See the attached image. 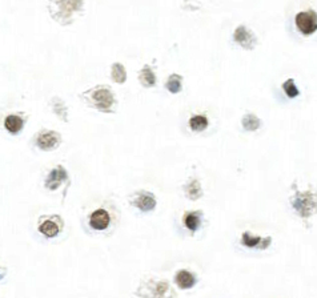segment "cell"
<instances>
[{
	"label": "cell",
	"instance_id": "8992f818",
	"mask_svg": "<svg viewBox=\"0 0 317 298\" xmlns=\"http://www.w3.org/2000/svg\"><path fill=\"white\" fill-rule=\"evenodd\" d=\"M64 230V221L59 215H46L37 220V232L44 239H55Z\"/></svg>",
	"mask_w": 317,
	"mask_h": 298
},
{
	"label": "cell",
	"instance_id": "ffe728a7",
	"mask_svg": "<svg viewBox=\"0 0 317 298\" xmlns=\"http://www.w3.org/2000/svg\"><path fill=\"white\" fill-rule=\"evenodd\" d=\"M111 76L115 83L123 84L127 79V72H125V68L121 66L120 63H115L112 66V71H111Z\"/></svg>",
	"mask_w": 317,
	"mask_h": 298
},
{
	"label": "cell",
	"instance_id": "9c48e42d",
	"mask_svg": "<svg viewBox=\"0 0 317 298\" xmlns=\"http://www.w3.org/2000/svg\"><path fill=\"white\" fill-rule=\"evenodd\" d=\"M297 28L304 33V35H312L317 30V15L314 11H307V12H300L296 16Z\"/></svg>",
	"mask_w": 317,
	"mask_h": 298
},
{
	"label": "cell",
	"instance_id": "603a6c76",
	"mask_svg": "<svg viewBox=\"0 0 317 298\" xmlns=\"http://www.w3.org/2000/svg\"><path fill=\"white\" fill-rule=\"evenodd\" d=\"M283 88L284 92L287 93V96L290 97V99L299 96V90H297L296 84H294V81L292 79H288L287 81L283 84Z\"/></svg>",
	"mask_w": 317,
	"mask_h": 298
},
{
	"label": "cell",
	"instance_id": "7402d4cb",
	"mask_svg": "<svg viewBox=\"0 0 317 298\" xmlns=\"http://www.w3.org/2000/svg\"><path fill=\"white\" fill-rule=\"evenodd\" d=\"M165 87L171 93H179L181 91V77L179 75H171Z\"/></svg>",
	"mask_w": 317,
	"mask_h": 298
},
{
	"label": "cell",
	"instance_id": "4fadbf2b",
	"mask_svg": "<svg viewBox=\"0 0 317 298\" xmlns=\"http://www.w3.org/2000/svg\"><path fill=\"white\" fill-rule=\"evenodd\" d=\"M64 181H68L67 172L64 171L63 166L59 165L56 166L54 171H51V173L47 176L46 181H44V185H46V188L47 189H51V190H52V189L59 188V185Z\"/></svg>",
	"mask_w": 317,
	"mask_h": 298
},
{
	"label": "cell",
	"instance_id": "ac0fdd59",
	"mask_svg": "<svg viewBox=\"0 0 317 298\" xmlns=\"http://www.w3.org/2000/svg\"><path fill=\"white\" fill-rule=\"evenodd\" d=\"M241 124H243L244 130L253 132V131H256V130H259V128H260L261 121H260V119L255 116V115H252V113H248V115H245V116L243 117V121H241Z\"/></svg>",
	"mask_w": 317,
	"mask_h": 298
},
{
	"label": "cell",
	"instance_id": "44dd1931",
	"mask_svg": "<svg viewBox=\"0 0 317 298\" xmlns=\"http://www.w3.org/2000/svg\"><path fill=\"white\" fill-rule=\"evenodd\" d=\"M52 110H54V112L56 113L57 116H59V119L64 120V121H67V107H66V104H64L63 100H60L59 97H55V99H52Z\"/></svg>",
	"mask_w": 317,
	"mask_h": 298
},
{
	"label": "cell",
	"instance_id": "ba28073f",
	"mask_svg": "<svg viewBox=\"0 0 317 298\" xmlns=\"http://www.w3.org/2000/svg\"><path fill=\"white\" fill-rule=\"evenodd\" d=\"M272 240L273 239L270 236L263 239L249 230H244L240 236V245L248 250H267L272 244Z\"/></svg>",
	"mask_w": 317,
	"mask_h": 298
},
{
	"label": "cell",
	"instance_id": "30bf717a",
	"mask_svg": "<svg viewBox=\"0 0 317 298\" xmlns=\"http://www.w3.org/2000/svg\"><path fill=\"white\" fill-rule=\"evenodd\" d=\"M61 141L60 135L54 131H41V132L37 133L36 139H35V143L43 151H52V149H56L59 146Z\"/></svg>",
	"mask_w": 317,
	"mask_h": 298
},
{
	"label": "cell",
	"instance_id": "3957f363",
	"mask_svg": "<svg viewBox=\"0 0 317 298\" xmlns=\"http://www.w3.org/2000/svg\"><path fill=\"white\" fill-rule=\"evenodd\" d=\"M81 97H83L91 107H94V108L101 111V112H111L112 107L115 105L114 93L111 92L108 87L104 86L95 87L92 90L83 93Z\"/></svg>",
	"mask_w": 317,
	"mask_h": 298
},
{
	"label": "cell",
	"instance_id": "e0dca14e",
	"mask_svg": "<svg viewBox=\"0 0 317 298\" xmlns=\"http://www.w3.org/2000/svg\"><path fill=\"white\" fill-rule=\"evenodd\" d=\"M189 126L194 132H201L208 126V119L204 115H195L189 119Z\"/></svg>",
	"mask_w": 317,
	"mask_h": 298
},
{
	"label": "cell",
	"instance_id": "7c38bea8",
	"mask_svg": "<svg viewBox=\"0 0 317 298\" xmlns=\"http://www.w3.org/2000/svg\"><path fill=\"white\" fill-rule=\"evenodd\" d=\"M184 195L191 201H197L204 196L203 186L200 184V180H197L196 177H191L187 181V184H184L183 186Z\"/></svg>",
	"mask_w": 317,
	"mask_h": 298
},
{
	"label": "cell",
	"instance_id": "5bb4252c",
	"mask_svg": "<svg viewBox=\"0 0 317 298\" xmlns=\"http://www.w3.org/2000/svg\"><path fill=\"white\" fill-rule=\"evenodd\" d=\"M175 284L180 289L185 290V289H192L197 284L196 275L191 270L187 269H180L179 272L175 274Z\"/></svg>",
	"mask_w": 317,
	"mask_h": 298
},
{
	"label": "cell",
	"instance_id": "5b68a950",
	"mask_svg": "<svg viewBox=\"0 0 317 298\" xmlns=\"http://www.w3.org/2000/svg\"><path fill=\"white\" fill-rule=\"evenodd\" d=\"M83 0H50L51 15L59 23H70L74 12L80 11Z\"/></svg>",
	"mask_w": 317,
	"mask_h": 298
},
{
	"label": "cell",
	"instance_id": "52a82bcc",
	"mask_svg": "<svg viewBox=\"0 0 317 298\" xmlns=\"http://www.w3.org/2000/svg\"><path fill=\"white\" fill-rule=\"evenodd\" d=\"M128 201L134 208L139 209L141 213H150L155 210L157 205L156 196L148 190H137L128 197Z\"/></svg>",
	"mask_w": 317,
	"mask_h": 298
},
{
	"label": "cell",
	"instance_id": "7a4b0ae2",
	"mask_svg": "<svg viewBox=\"0 0 317 298\" xmlns=\"http://www.w3.org/2000/svg\"><path fill=\"white\" fill-rule=\"evenodd\" d=\"M293 195L289 197V204L299 217L305 222L307 228H309L308 221L310 217L317 215V192L316 189L309 186L305 190H300L296 182L292 184Z\"/></svg>",
	"mask_w": 317,
	"mask_h": 298
},
{
	"label": "cell",
	"instance_id": "277c9868",
	"mask_svg": "<svg viewBox=\"0 0 317 298\" xmlns=\"http://www.w3.org/2000/svg\"><path fill=\"white\" fill-rule=\"evenodd\" d=\"M136 295L141 298H174L175 292L168 281L150 279L141 282L136 290Z\"/></svg>",
	"mask_w": 317,
	"mask_h": 298
},
{
	"label": "cell",
	"instance_id": "8fae6325",
	"mask_svg": "<svg viewBox=\"0 0 317 298\" xmlns=\"http://www.w3.org/2000/svg\"><path fill=\"white\" fill-rule=\"evenodd\" d=\"M203 219L204 213L201 210H188L183 215V225L187 228L191 236H194L201 228Z\"/></svg>",
	"mask_w": 317,
	"mask_h": 298
},
{
	"label": "cell",
	"instance_id": "9a60e30c",
	"mask_svg": "<svg viewBox=\"0 0 317 298\" xmlns=\"http://www.w3.org/2000/svg\"><path fill=\"white\" fill-rule=\"evenodd\" d=\"M23 119H22L20 116H17V115H10V116H7L6 120H4L6 130L10 133H14V135H16L17 132H20V131L23 130Z\"/></svg>",
	"mask_w": 317,
	"mask_h": 298
},
{
	"label": "cell",
	"instance_id": "6da1fadb",
	"mask_svg": "<svg viewBox=\"0 0 317 298\" xmlns=\"http://www.w3.org/2000/svg\"><path fill=\"white\" fill-rule=\"evenodd\" d=\"M120 222V210L112 200L104 199L86 206L81 216V225L91 236L107 237L116 230Z\"/></svg>",
	"mask_w": 317,
	"mask_h": 298
},
{
	"label": "cell",
	"instance_id": "d6986e66",
	"mask_svg": "<svg viewBox=\"0 0 317 298\" xmlns=\"http://www.w3.org/2000/svg\"><path fill=\"white\" fill-rule=\"evenodd\" d=\"M139 80L144 87H154L156 84V76H155V73L152 72L150 67H144L143 70L140 71Z\"/></svg>",
	"mask_w": 317,
	"mask_h": 298
},
{
	"label": "cell",
	"instance_id": "2e32d148",
	"mask_svg": "<svg viewBox=\"0 0 317 298\" xmlns=\"http://www.w3.org/2000/svg\"><path fill=\"white\" fill-rule=\"evenodd\" d=\"M235 40L237 43H240L244 48H252L253 46V37L245 30V27H239L235 32Z\"/></svg>",
	"mask_w": 317,
	"mask_h": 298
}]
</instances>
